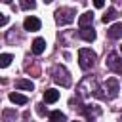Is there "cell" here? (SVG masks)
Returning a JSON list of instances; mask_svg holds the SVG:
<instances>
[{
    "label": "cell",
    "instance_id": "6da1fadb",
    "mask_svg": "<svg viewBox=\"0 0 122 122\" xmlns=\"http://www.w3.org/2000/svg\"><path fill=\"white\" fill-rule=\"evenodd\" d=\"M95 59H97V55H95V51H92L90 48H82V50L78 51V65H80L82 71H90V69L95 65Z\"/></svg>",
    "mask_w": 122,
    "mask_h": 122
},
{
    "label": "cell",
    "instance_id": "7a4b0ae2",
    "mask_svg": "<svg viewBox=\"0 0 122 122\" xmlns=\"http://www.w3.org/2000/svg\"><path fill=\"white\" fill-rule=\"evenodd\" d=\"M51 76H53V82L55 84H59V86H63V88H69L71 86V74H69V71L63 67V65H55L53 67V71H51Z\"/></svg>",
    "mask_w": 122,
    "mask_h": 122
},
{
    "label": "cell",
    "instance_id": "3957f363",
    "mask_svg": "<svg viewBox=\"0 0 122 122\" xmlns=\"http://www.w3.org/2000/svg\"><path fill=\"white\" fill-rule=\"evenodd\" d=\"M74 15H76V11L72 8H59L55 11V21H57V25H69L74 21Z\"/></svg>",
    "mask_w": 122,
    "mask_h": 122
},
{
    "label": "cell",
    "instance_id": "277c9868",
    "mask_svg": "<svg viewBox=\"0 0 122 122\" xmlns=\"http://www.w3.org/2000/svg\"><path fill=\"white\" fill-rule=\"evenodd\" d=\"M105 95L107 97H111V99H114L116 95H118V92H120V88H118V80L116 78H107V82H105Z\"/></svg>",
    "mask_w": 122,
    "mask_h": 122
},
{
    "label": "cell",
    "instance_id": "5b68a950",
    "mask_svg": "<svg viewBox=\"0 0 122 122\" xmlns=\"http://www.w3.org/2000/svg\"><path fill=\"white\" fill-rule=\"evenodd\" d=\"M107 67H109L112 72L122 74V59H120L116 53H109V57H107Z\"/></svg>",
    "mask_w": 122,
    "mask_h": 122
},
{
    "label": "cell",
    "instance_id": "8992f818",
    "mask_svg": "<svg viewBox=\"0 0 122 122\" xmlns=\"http://www.w3.org/2000/svg\"><path fill=\"white\" fill-rule=\"evenodd\" d=\"M78 34H80V38H82V40H86V42H93V40H95V36H97L92 25H90V27H80Z\"/></svg>",
    "mask_w": 122,
    "mask_h": 122
},
{
    "label": "cell",
    "instance_id": "52a82bcc",
    "mask_svg": "<svg viewBox=\"0 0 122 122\" xmlns=\"http://www.w3.org/2000/svg\"><path fill=\"white\" fill-rule=\"evenodd\" d=\"M23 27H25V30H30V32H34V30H38L40 29V19L38 17H27L25 21H23Z\"/></svg>",
    "mask_w": 122,
    "mask_h": 122
},
{
    "label": "cell",
    "instance_id": "ba28073f",
    "mask_svg": "<svg viewBox=\"0 0 122 122\" xmlns=\"http://www.w3.org/2000/svg\"><path fill=\"white\" fill-rule=\"evenodd\" d=\"M107 36H109L111 40H118V38H122V23H116V25L109 27V29H107Z\"/></svg>",
    "mask_w": 122,
    "mask_h": 122
},
{
    "label": "cell",
    "instance_id": "9c48e42d",
    "mask_svg": "<svg viewBox=\"0 0 122 122\" xmlns=\"http://www.w3.org/2000/svg\"><path fill=\"white\" fill-rule=\"evenodd\" d=\"M82 112H84V114L93 122V118L101 114V109H99V107H95V105H86V109H82Z\"/></svg>",
    "mask_w": 122,
    "mask_h": 122
},
{
    "label": "cell",
    "instance_id": "30bf717a",
    "mask_svg": "<svg viewBox=\"0 0 122 122\" xmlns=\"http://www.w3.org/2000/svg\"><path fill=\"white\" fill-rule=\"evenodd\" d=\"M93 23V13L92 11H84L80 17H78V25L80 27H90Z\"/></svg>",
    "mask_w": 122,
    "mask_h": 122
},
{
    "label": "cell",
    "instance_id": "8fae6325",
    "mask_svg": "<svg viewBox=\"0 0 122 122\" xmlns=\"http://www.w3.org/2000/svg\"><path fill=\"white\" fill-rule=\"evenodd\" d=\"M44 50H46V40L44 38H34V42H32V53L40 55V53H44Z\"/></svg>",
    "mask_w": 122,
    "mask_h": 122
},
{
    "label": "cell",
    "instance_id": "7c38bea8",
    "mask_svg": "<svg viewBox=\"0 0 122 122\" xmlns=\"http://www.w3.org/2000/svg\"><path fill=\"white\" fill-rule=\"evenodd\" d=\"M15 88H17V90H27V92H32V90H34V84H32L30 80L17 78V80H15Z\"/></svg>",
    "mask_w": 122,
    "mask_h": 122
},
{
    "label": "cell",
    "instance_id": "4fadbf2b",
    "mask_svg": "<svg viewBox=\"0 0 122 122\" xmlns=\"http://www.w3.org/2000/svg\"><path fill=\"white\" fill-rule=\"evenodd\" d=\"M57 99H59V92H57V90L50 88V90L44 92V101H46V103H55Z\"/></svg>",
    "mask_w": 122,
    "mask_h": 122
},
{
    "label": "cell",
    "instance_id": "5bb4252c",
    "mask_svg": "<svg viewBox=\"0 0 122 122\" xmlns=\"http://www.w3.org/2000/svg\"><path fill=\"white\" fill-rule=\"evenodd\" d=\"M10 101H11V103H15V105H25V103H27L29 99H27V97H25L23 93L11 92V93H10Z\"/></svg>",
    "mask_w": 122,
    "mask_h": 122
},
{
    "label": "cell",
    "instance_id": "9a60e30c",
    "mask_svg": "<svg viewBox=\"0 0 122 122\" xmlns=\"http://www.w3.org/2000/svg\"><path fill=\"white\" fill-rule=\"evenodd\" d=\"M50 120H51V122H67V116H65L61 111H51V112H50Z\"/></svg>",
    "mask_w": 122,
    "mask_h": 122
},
{
    "label": "cell",
    "instance_id": "2e32d148",
    "mask_svg": "<svg viewBox=\"0 0 122 122\" xmlns=\"http://www.w3.org/2000/svg\"><path fill=\"white\" fill-rule=\"evenodd\" d=\"M13 61V57L10 55V53H0V69H6V67H10V63Z\"/></svg>",
    "mask_w": 122,
    "mask_h": 122
},
{
    "label": "cell",
    "instance_id": "e0dca14e",
    "mask_svg": "<svg viewBox=\"0 0 122 122\" xmlns=\"http://www.w3.org/2000/svg\"><path fill=\"white\" fill-rule=\"evenodd\" d=\"M114 17H116V10H114V8H109V10L105 11V15H103L101 21H103V23H111Z\"/></svg>",
    "mask_w": 122,
    "mask_h": 122
},
{
    "label": "cell",
    "instance_id": "ac0fdd59",
    "mask_svg": "<svg viewBox=\"0 0 122 122\" xmlns=\"http://www.w3.org/2000/svg\"><path fill=\"white\" fill-rule=\"evenodd\" d=\"M19 8L21 10H34L36 8V2L34 0H19Z\"/></svg>",
    "mask_w": 122,
    "mask_h": 122
},
{
    "label": "cell",
    "instance_id": "d6986e66",
    "mask_svg": "<svg viewBox=\"0 0 122 122\" xmlns=\"http://www.w3.org/2000/svg\"><path fill=\"white\" fill-rule=\"evenodd\" d=\"M17 114H15V111H11V109H6L4 112H2V118H4V122H10V120H13Z\"/></svg>",
    "mask_w": 122,
    "mask_h": 122
},
{
    "label": "cell",
    "instance_id": "ffe728a7",
    "mask_svg": "<svg viewBox=\"0 0 122 122\" xmlns=\"http://www.w3.org/2000/svg\"><path fill=\"white\" fill-rule=\"evenodd\" d=\"M36 112H38L40 116H46V112H48V111H46L44 103H38V105H36Z\"/></svg>",
    "mask_w": 122,
    "mask_h": 122
},
{
    "label": "cell",
    "instance_id": "44dd1931",
    "mask_svg": "<svg viewBox=\"0 0 122 122\" xmlns=\"http://www.w3.org/2000/svg\"><path fill=\"white\" fill-rule=\"evenodd\" d=\"M6 23H8V15L6 13H0V27H4Z\"/></svg>",
    "mask_w": 122,
    "mask_h": 122
},
{
    "label": "cell",
    "instance_id": "7402d4cb",
    "mask_svg": "<svg viewBox=\"0 0 122 122\" xmlns=\"http://www.w3.org/2000/svg\"><path fill=\"white\" fill-rule=\"evenodd\" d=\"M93 6L95 8H103L105 6V0H93Z\"/></svg>",
    "mask_w": 122,
    "mask_h": 122
},
{
    "label": "cell",
    "instance_id": "603a6c76",
    "mask_svg": "<svg viewBox=\"0 0 122 122\" xmlns=\"http://www.w3.org/2000/svg\"><path fill=\"white\" fill-rule=\"evenodd\" d=\"M4 2H6V4H10V2H11V0H4Z\"/></svg>",
    "mask_w": 122,
    "mask_h": 122
},
{
    "label": "cell",
    "instance_id": "cb8c5ba5",
    "mask_svg": "<svg viewBox=\"0 0 122 122\" xmlns=\"http://www.w3.org/2000/svg\"><path fill=\"white\" fill-rule=\"evenodd\" d=\"M44 2H46V4H50V2H51V0H44Z\"/></svg>",
    "mask_w": 122,
    "mask_h": 122
},
{
    "label": "cell",
    "instance_id": "d4e9b609",
    "mask_svg": "<svg viewBox=\"0 0 122 122\" xmlns=\"http://www.w3.org/2000/svg\"><path fill=\"white\" fill-rule=\"evenodd\" d=\"M112 2H116V4H118V2H122V0H112Z\"/></svg>",
    "mask_w": 122,
    "mask_h": 122
},
{
    "label": "cell",
    "instance_id": "484cf974",
    "mask_svg": "<svg viewBox=\"0 0 122 122\" xmlns=\"http://www.w3.org/2000/svg\"><path fill=\"white\" fill-rule=\"evenodd\" d=\"M120 51H122V46H120Z\"/></svg>",
    "mask_w": 122,
    "mask_h": 122
},
{
    "label": "cell",
    "instance_id": "4316f807",
    "mask_svg": "<svg viewBox=\"0 0 122 122\" xmlns=\"http://www.w3.org/2000/svg\"><path fill=\"white\" fill-rule=\"evenodd\" d=\"M74 122H78V120H74Z\"/></svg>",
    "mask_w": 122,
    "mask_h": 122
}]
</instances>
